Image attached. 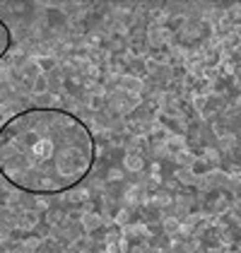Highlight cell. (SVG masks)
<instances>
[{"mask_svg": "<svg viewBox=\"0 0 241 253\" xmlns=\"http://www.w3.org/2000/svg\"><path fill=\"white\" fill-rule=\"evenodd\" d=\"M97 142L80 116L29 106L0 126V176L22 193L60 195L92 174Z\"/></svg>", "mask_w": 241, "mask_h": 253, "instance_id": "obj_1", "label": "cell"}, {"mask_svg": "<svg viewBox=\"0 0 241 253\" xmlns=\"http://www.w3.org/2000/svg\"><path fill=\"white\" fill-rule=\"evenodd\" d=\"M10 48H12V32L5 24V20H0V60L10 53Z\"/></svg>", "mask_w": 241, "mask_h": 253, "instance_id": "obj_2", "label": "cell"}]
</instances>
